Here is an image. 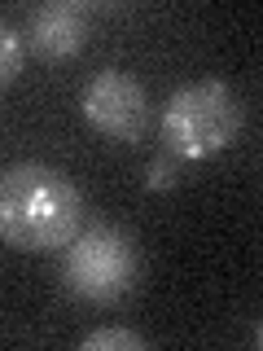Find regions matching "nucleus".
Masks as SVG:
<instances>
[{
  "mask_svg": "<svg viewBox=\"0 0 263 351\" xmlns=\"http://www.w3.org/2000/svg\"><path fill=\"white\" fill-rule=\"evenodd\" d=\"M84 197L71 176L44 162H18L0 176V241L27 255L62 250L79 233Z\"/></svg>",
  "mask_w": 263,
  "mask_h": 351,
  "instance_id": "obj_1",
  "label": "nucleus"
},
{
  "mask_svg": "<svg viewBox=\"0 0 263 351\" xmlns=\"http://www.w3.org/2000/svg\"><path fill=\"white\" fill-rule=\"evenodd\" d=\"M241 132V101L224 80L175 88L162 106V145L171 158H211Z\"/></svg>",
  "mask_w": 263,
  "mask_h": 351,
  "instance_id": "obj_2",
  "label": "nucleus"
},
{
  "mask_svg": "<svg viewBox=\"0 0 263 351\" xmlns=\"http://www.w3.org/2000/svg\"><path fill=\"white\" fill-rule=\"evenodd\" d=\"M136 272H140L136 246L114 224H92V228H84V233H75L66 241L62 281L84 303H101V307L118 303L136 285Z\"/></svg>",
  "mask_w": 263,
  "mask_h": 351,
  "instance_id": "obj_3",
  "label": "nucleus"
},
{
  "mask_svg": "<svg viewBox=\"0 0 263 351\" xmlns=\"http://www.w3.org/2000/svg\"><path fill=\"white\" fill-rule=\"evenodd\" d=\"M79 110L110 141H140L149 128V97L140 88V80H132L123 71L92 75L79 93Z\"/></svg>",
  "mask_w": 263,
  "mask_h": 351,
  "instance_id": "obj_4",
  "label": "nucleus"
},
{
  "mask_svg": "<svg viewBox=\"0 0 263 351\" xmlns=\"http://www.w3.org/2000/svg\"><path fill=\"white\" fill-rule=\"evenodd\" d=\"M88 40V14L71 0H49L27 22V49L44 62H66Z\"/></svg>",
  "mask_w": 263,
  "mask_h": 351,
  "instance_id": "obj_5",
  "label": "nucleus"
},
{
  "mask_svg": "<svg viewBox=\"0 0 263 351\" xmlns=\"http://www.w3.org/2000/svg\"><path fill=\"white\" fill-rule=\"evenodd\" d=\"M22 62H27V36L9 22H0V88H9L18 80Z\"/></svg>",
  "mask_w": 263,
  "mask_h": 351,
  "instance_id": "obj_6",
  "label": "nucleus"
},
{
  "mask_svg": "<svg viewBox=\"0 0 263 351\" xmlns=\"http://www.w3.org/2000/svg\"><path fill=\"white\" fill-rule=\"evenodd\" d=\"M114 347H145V338L136 334V329H92V334L84 338V351H114Z\"/></svg>",
  "mask_w": 263,
  "mask_h": 351,
  "instance_id": "obj_7",
  "label": "nucleus"
},
{
  "mask_svg": "<svg viewBox=\"0 0 263 351\" xmlns=\"http://www.w3.org/2000/svg\"><path fill=\"white\" fill-rule=\"evenodd\" d=\"M175 180H180V162H175L171 154L149 162V171H145V184H149V189H171Z\"/></svg>",
  "mask_w": 263,
  "mask_h": 351,
  "instance_id": "obj_8",
  "label": "nucleus"
}]
</instances>
